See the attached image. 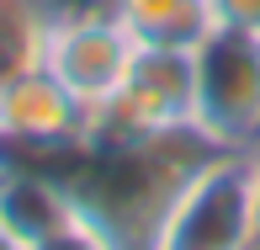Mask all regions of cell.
Here are the masks:
<instances>
[{
	"mask_svg": "<svg viewBox=\"0 0 260 250\" xmlns=\"http://www.w3.org/2000/svg\"><path fill=\"white\" fill-rule=\"evenodd\" d=\"M144 250H260V149L202 154Z\"/></svg>",
	"mask_w": 260,
	"mask_h": 250,
	"instance_id": "1",
	"label": "cell"
},
{
	"mask_svg": "<svg viewBox=\"0 0 260 250\" xmlns=\"http://www.w3.org/2000/svg\"><path fill=\"white\" fill-rule=\"evenodd\" d=\"M197 117V64L181 43H138L117 80L112 101L90 112V144L191 133Z\"/></svg>",
	"mask_w": 260,
	"mask_h": 250,
	"instance_id": "2",
	"label": "cell"
},
{
	"mask_svg": "<svg viewBox=\"0 0 260 250\" xmlns=\"http://www.w3.org/2000/svg\"><path fill=\"white\" fill-rule=\"evenodd\" d=\"M197 117L191 133L207 149H260V38L212 27L191 48Z\"/></svg>",
	"mask_w": 260,
	"mask_h": 250,
	"instance_id": "3",
	"label": "cell"
},
{
	"mask_svg": "<svg viewBox=\"0 0 260 250\" xmlns=\"http://www.w3.org/2000/svg\"><path fill=\"white\" fill-rule=\"evenodd\" d=\"M90 144V112L43 64L0 75V154L11 160H69Z\"/></svg>",
	"mask_w": 260,
	"mask_h": 250,
	"instance_id": "4",
	"label": "cell"
},
{
	"mask_svg": "<svg viewBox=\"0 0 260 250\" xmlns=\"http://www.w3.org/2000/svg\"><path fill=\"white\" fill-rule=\"evenodd\" d=\"M133 48H138L133 32H127L106 6H90V11L53 16L48 27H43L38 64L48 69L85 112H101V106L112 101V91H117V80H122Z\"/></svg>",
	"mask_w": 260,
	"mask_h": 250,
	"instance_id": "5",
	"label": "cell"
},
{
	"mask_svg": "<svg viewBox=\"0 0 260 250\" xmlns=\"http://www.w3.org/2000/svg\"><path fill=\"white\" fill-rule=\"evenodd\" d=\"M80 213V192L69 186L58 160H11L0 154V224L21 245L48 240Z\"/></svg>",
	"mask_w": 260,
	"mask_h": 250,
	"instance_id": "6",
	"label": "cell"
},
{
	"mask_svg": "<svg viewBox=\"0 0 260 250\" xmlns=\"http://www.w3.org/2000/svg\"><path fill=\"white\" fill-rule=\"evenodd\" d=\"M106 11L138 43H181V48H197L212 32V6L207 0H106Z\"/></svg>",
	"mask_w": 260,
	"mask_h": 250,
	"instance_id": "7",
	"label": "cell"
},
{
	"mask_svg": "<svg viewBox=\"0 0 260 250\" xmlns=\"http://www.w3.org/2000/svg\"><path fill=\"white\" fill-rule=\"evenodd\" d=\"M27 250H117V245H112V234H106L101 224L80 208L64 229H53L48 240H38V245H27Z\"/></svg>",
	"mask_w": 260,
	"mask_h": 250,
	"instance_id": "8",
	"label": "cell"
},
{
	"mask_svg": "<svg viewBox=\"0 0 260 250\" xmlns=\"http://www.w3.org/2000/svg\"><path fill=\"white\" fill-rule=\"evenodd\" d=\"M207 6H212V27L260 38V0H207Z\"/></svg>",
	"mask_w": 260,
	"mask_h": 250,
	"instance_id": "9",
	"label": "cell"
},
{
	"mask_svg": "<svg viewBox=\"0 0 260 250\" xmlns=\"http://www.w3.org/2000/svg\"><path fill=\"white\" fill-rule=\"evenodd\" d=\"M0 250H27V245H21V240H16V234H11V229H6V224H0Z\"/></svg>",
	"mask_w": 260,
	"mask_h": 250,
	"instance_id": "10",
	"label": "cell"
},
{
	"mask_svg": "<svg viewBox=\"0 0 260 250\" xmlns=\"http://www.w3.org/2000/svg\"><path fill=\"white\" fill-rule=\"evenodd\" d=\"M0 6H6V0H0Z\"/></svg>",
	"mask_w": 260,
	"mask_h": 250,
	"instance_id": "11",
	"label": "cell"
}]
</instances>
